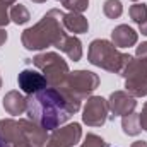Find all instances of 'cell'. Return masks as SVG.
I'll return each instance as SVG.
<instances>
[{
	"label": "cell",
	"mask_w": 147,
	"mask_h": 147,
	"mask_svg": "<svg viewBox=\"0 0 147 147\" xmlns=\"http://www.w3.org/2000/svg\"><path fill=\"white\" fill-rule=\"evenodd\" d=\"M0 89H2V77H0Z\"/></svg>",
	"instance_id": "cell-30"
},
{
	"label": "cell",
	"mask_w": 147,
	"mask_h": 147,
	"mask_svg": "<svg viewBox=\"0 0 147 147\" xmlns=\"http://www.w3.org/2000/svg\"><path fill=\"white\" fill-rule=\"evenodd\" d=\"M0 147H3V144H2V142H0Z\"/></svg>",
	"instance_id": "cell-31"
},
{
	"label": "cell",
	"mask_w": 147,
	"mask_h": 147,
	"mask_svg": "<svg viewBox=\"0 0 147 147\" xmlns=\"http://www.w3.org/2000/svg\"><path fill=\"white\" fill-rule=\"evenodd\" d=\"M130 147H147V142L146 140H135V142H132Z\"/></svg>",
	"instance_id": "cell-27"
},
{
	"label": "cell",
	"mask_w": 147,
	"mask_h": 147,
	"mask_svg": "<svg viewBox=\"0 0 147 147\" xmlns=\"http://www.w3.org/2000/svg\"><path fill=\"white\" fill-rule=\"evenodd\" d=\"M128 14H130V19L137 24V26H140L142 22H146L147 21V5L146 3H134L132 7H130V10H128Z\"/></svg>",
	"instance_id": "cell-20"
},
{
	"label": "cell",
	"mask_w": 147,
	"mask_h": 147,
	"mask_svg": "<svg viewBox=\"0 0 147 147\" xmlns=\"http://www.w3.org/2000/svg\"><path fill=\"white\" fill-rule=\"evenodd\" d=\"M121 77L123 79H147V57L146 58L132 57V60L121 72Z\"/></svg>",
	"instance_id": "cell-15"
},
{
	"label": "cell",
	"mask_w": 147,
	"mask_h": 147,
	"mask_svg": "<svg viewBox=\"0 0 147 147\" xmlns=\"http://www.w3.org/2000/svg\"><path fill=\"white\" fill-rule=\"evenodd\" d=\"M2 2H5V3H7V5H14V3H16V2H17V0H2Z\"/></svg>",
	"instance_id": "cell-28"
},
{
	"label": "cell",
	"mask_w": 147,
	"mask_h": 147,
	"mask_svg": "<svg viewBox=\"0 0 147 147\" xmlns=\"http://www.w3.org/2000/svg\"><path fill=\"white\" fill-rule=\"evenodd\" d=\"M63 12L58 9L48 10L33 28H28L21 34V43L26 50H46L50 46H58L62 38L67 34L63 24H62Z\"/></svg>",
	"instance_id": "cell-2"
},
{
	"label": "cell",
	"mask_w": 147,
	"mask_h": 147,
	"mask_svg": "<svg viewBox=\"0 0 147 147\" xmlns=\"http://www.w3.org/2000/svg\"><path fill=\"white\" fill-rule=\"evenodd\" d=\"M103 12L108 19H118L123 14V5L120 0H106L103 3Z\"/></svg>",
	"instance_id": "cell-19"
},
{
	"label": "cell",
	"mask_w": 147,
	"mask_h": 147,
	"mask_svg": "<svg viewBox=\"0 0 147 147\" xmlns=\"http://www.w3.org/2000/svg\"><path fill=\"white\" fill-rule=\"evenodd\" d=\"M5 41H7V31L5 28H0V46H3Z\"/></svg>",
	"instance_id": "cell-26"
},
{
	"label": "cell",
	"mask_w": 147,
	"mask_h": 147,
	"mask_svg": "<svg viewBox=\"0 0 147 147\" xmlns=\"http://www.w3.org/2000/svg\"><path fill=\"white\" fill-rule=\"evenodd\" d=\"M99 87V75L91 70H74L69 74L65 82L57 87L69 101L74 113L80 110L84 99H87Z\"/></svg>",
	"instance_id": "cell-4"
},
{
	"label": "cell",
	"mask_w": 147,
	"mask_h": 147,
	"mask_svg": "<svg viewBox=\"0 0 147 147\" xmlns=\"http://www.w3.org/2000/svg\"><path fill=\"white\" fill-rule=\"evenodd\" d=\"M87 60H89V63H92L106 72L121 75L125 67L128 65V62L132 60V55L121 53L108 39H94L89 45Z\"/></svg>",
	"instance_id": "cell-5"
},
{
	"label": "cell",
	"mask_w": 147,
	"mask_h": 147,
	"mask_svg": "<svg viewBox=\"0 0 147 147\" xmlns=\"http://www.w3.org/2000/svg\"><path fill=\"white\" fill-rule=\"evenodd\" d=\"M10 22V14H9V5L0 0V28H5Z\"/></svg>",
	"instance_id": "cell-23"
},
{
	"label": "cell",
	"mask_w": 147,
	"mask_h": 147,
	"mask_svg": "<svg viewBox=\"0 0 147 147\" xmlns=\"http://www.w3.org/2000/svg\"><path fill=\"white\" fill-rule=\"evenodd\" d=\"M33 65L46 77L48 87H60L70 74L69 63L55 51L38 53L33 58Z\"/></svg>",
	"instance_id": "cell-6"
},
{
	"label": "cell",
	"mask_w": 147,
	"mask_h": 147,
	"mask_svg": "<svg viewBox=\"0 0 147 147\" xmlns=\"http://www.w3.org/2000/svg\"><path fill=\"white\" fill-rule=\"evenodd\" d=\"M31 2H34V3H45L46 0H31Z\"/></svg>",
	"instance_id": "cell-29"
},
{
	"label": "cell",
	"mask_w": 147,
	"mask_h": 147,
	"mask_svg": "<svg viewBox=\"0 0 147 147\" xmlns=\"http://www.w3.org/2000/svg\"><path fill=\"white\" fill-rule=\"evenodd\" d=\"M125 91L134 98L147 96V79H125Z\"/></svg>",
	"instance_id": "cell-17"
},
{
	"label": "cell",
	"mask_w": 147,
	"mask_h": 147,
	"mask_svg": "<svg viewBox=\"0 0 147 147\" xmlns=\"http://www.w3.org/2000/svg\"><path fill=\"white\" fill-rule=\"evenodd\" d=\"M82 139V128L79 123H69L65 127H58L48 137L46 147H75Z\"/></svg>",
	"instance_id": "cell-8"
},
{
	"label": "cell",
	"mask_w": 147,
	"mask_h": 147,
	"mask_svg": "<svg viewBox=\"0 0 147 147\" xmlns=\"http://www.w3.org/2000/svg\"><path fill=\"white\" fill-rule=\"evenodd\" d=\"M28 116L38 123L46 132H53L55 128L67 123L72 115H75L65 99V96L57 87H46L39 92L28 96Z\"/></svg>",
	"instance_id": "cell-1"
},
{
	"label": "cell",
	"mask_w": 147,
	"mask_h": 147,
	"mask_svg": "<svg viewBox=\"0 0 147 147\" xmlns=\"http://www.w3.org/2000/svg\"><path fill=\"white\" fill-rule=\"evenodd\" d=\"M9 14H10V22H14L17 26H22V24H26L31 19V14H29L28 7L22 5V3H14L10 7Z\"/></svg>",
	"instance_id": "cell-18"
},
{
	"label": "cell",
	"mask_w": 147,
	"mask_h": 147,
	"mask_svg": "<svg viewBox=\"0 0 147 147\" xmlns=\"http://www.w3.org/2000/svg\"><path fill=\"white\" fill-rule=\"evenodd\" d=\"M137 41H139V34L128 24H120L111 31V43L116 48H130L135 46Z\"/></svg>",
	"instance_id": "cell-12"
},
{
	"label": "cell",
	"mask_w": 147,
	"mask_h": 147,
	"mask_svg": "<svg viewBox=\"0 0 147 147\" xmlns=\"http://www.w3.org/2000/svg\"><path fill=\"white\" fill-rule=\"evenodd\" d=\"M132 2H139V0H132Z\"/></svg>",
	"instance_id": "cell-32"
},
{
	"label": "cell",
	"mask_w": 147,
	"mask_h": 147,
	"mask_svg": "<svg viewBox=\"0 0 147 147\" xmlns=\"http://www.w3.org/2000/svg\"><path fill=\"white\" fill-rule=\"evenodd\" d=\"M0 142L3 147H46L48 134L29 118L0 120Z\"/></svg>",
	"instance_id": "cell-3"
},
{
	"label": "cell",
	"mask_w": 147,
	"mask_h": 147,
	"mask_svg": "<svg viewBox=\"0 0 147 147\" xmlns=\"http://www.w3.org/2000/svg\"><path fill=\"white\" fill-rule=\"evenodd\" d=\"M108 108H110L111 118L130 115V113H134L135 108H137V98H134L127 91H115V92L110 94Z\"/></svg>",
	"instance_id": "cell-9"
},
{
	"label": "cell",
	"mask_w": 147,
	"mask_h": 147,
	"mask_svg": "<svg viewBox=\"0 0 147 147\" xmlns=\"http://www.w3.org/2000/svg\"><path fill=\"white\" fill-rule=\"evenodd\" d=\"M121 130L125 135H130V137H135L142 132V127H140V116L139 113H130V115H125L121 116Z\"/></svg>",
	"instance_id": "cell-16"
},
{
	"label": "cell",
	"mask_w": 147,
	"mask_h": 147,
	"mask_svg": "<svg viewBox=\"0 0 147 147\" xmlns=\"http://www.w3.org/2000/svg\"><path fill=\"white\" fill-rule=\"evenodd\" d=\"M17 86L26 96H31L34 92H39V91L46 89L48 82H46V77L41 72L33 70V69H24L17 75Z\"/></svg>",
	"instance_id": "cell-10"
},
{
	"label": "cell",
	"mask_w": 147,
	"mask_h": 147,
	"mask_svg": "<svg viewBox=\"0 0 147 147\" xmlns=\"http://www.w3.org/2000/svg\"><path fill=\"white\" fill-rule=\"evenodd\" d=\"M2 106L9 115L19 116L28 110V96H24L19 91H9L2 99Z\"/></svg>",
	"instance_id": "cell-11"
},
{
	"label": "cell",
	"mask_w": 147,
	"mask_h": 147,
	"mask_svg": "<svg viewBox=\"0 0 147 147\" xmlns=\"http://www.w3.org/2000/svg\"><path fill=\"white\" fill-rule=\"evenodd\" d=\"M80 147H108V142L96 134H87Z\"/></svg>",
	"instance_id": "cell-22"
},
{
	"label": "cell",
	"mask_w": 147,
	"mask_h": 147,
	"mask_svg": "<svg viewBox=\"0 0 147 147\" xmlns=\"http://www.w3.org/2000/svg\"><path fill=\"white\" fill-rule=\"evenodd\" d=\"M60 2H62V0H60Z\"/></svg>",
	"instance_id": "cell-33"
},
{
	"label": "cell",
	"mask_w": 147,
	"mask_h": 147,
	"mask_svg": "<svg viewBox=\"0 0 147 147\" xmlns=\"http://www.w3.org/2000/svg\"><path fill=\"white\" fill-rule=\"evenodd\" d=\"M62 24H63L65 31L74 33V36H75V34H84V33L89 31V22H87V19H86L82 14H75V12H67V14H63Z\"/></svg>",
	"instance_id": "cell-13"
},
{
	"label": "cell",
	"mask_w": 147,
	"mask_h": 147,
	"mask_svg": "<svg viewBox=\"0 0 147 147\" xmlns=\"http://www.w3.org/2000/svg\"><path fill=\"white\" fill-rule=\"evenodd\" d=\"M110 118L108 99L101 96H89L82 110V121L87 127H103Z\"/></svg>",
	"instance_id": "cell-7"
},
{
	"label": "cell",
	"mask_w": 147,
	"mask_h": 147,
	"mask_svg": "<svg viewBox=\"0 0 147 147\" xmlns=\"http://www.w3.org/2000/svg\"><path fill=\"white\" fill-rule=\"evenodd\" d=\"M139 116H140V127H142V130H146L147 132V101L144 103L142 111L139 113Z\"/></svg>",
	"instance_id": "cell-24"
},
{
	"label": "cell",
	"mask_w": 147,
	"mask_h": 147,
	"mask_svg": "<svg viewBox=\"0 0 147 147\" xmlns=\"http://www.w3.org/2000/svg\"><path fill=\"white\" fill-rule=\"evenodd\" d=\"M135 57H137V58H146L147 57V41L140 43V45L137 46V50H135Z\"/></svg>",
	"instance_id": "cell-25"
},
{
	"label": "cell",
	"mask_w": 147,
	"mask_h": 147,
	"mask_svg": "<svg viewBox=\"0 0 147 147\" xmlns=\"http://www.w3.org/2000/svg\"><path fill=\"white\" fill-rule=\"evenodd\" d=\"M57 48L62 53H65L74 62H79L82 58V41L77 36H74V34H65L62 38V41L58 43Z\"/></svg>",
	"instance_id": "cell-14"
},
{
	"label": "cell",
	"mask_w": 147,
	"mask_h": 147,
	"mask_svg": "<svg viewBox=\"0 0 147 147\" xmlns=\"http://www.w3.org/2000/svg\"><path fill=\"white\" fill-rule=\"evenodd\" d=\"M62 5H63L69 12L82 14L84 10L89 9V0H62Z\"/></svg>",
	"instance_id": "cell-21"
}]
</instances>
